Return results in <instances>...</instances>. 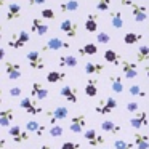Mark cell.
Wrapping results in <instances>:
<instances>
[{"instance_id":"obj_1","label":"cell","mask_w":149,"mask_h":149,"mask_svg":"<svg viewBox=\"0 0 149 149\" xmlns=\"http://www.w3.org/2000/svg\"><path fill=\"white\" fill-rule=\"evenodd\" d=\"M119 103L114 96H106V100H100V103L95 106V112L100 114V116H106V114H111L114 109H117Z\"/></svg>"},{"instance_id":"obj_2","label":"cell","mask_w":149,"mask_h":149,"mask_svg":"<svg viewBox=\"0 0 149 149\" xmlns=\"http://www.w3.org/2000/svg\"><path fill=\"white\" fill-rule=\"evenodd\" d=\"M29 40H31L29 32H27V31H24V29H21V31L15 32L13 36L10 37V40H8V47H10V48H13V50H19V48H23V47L29 42Z\"/></svg>"},{"instance_id":"obj_3","label":"cell","mask_w":149,"mask_h":149,"mask_svg":"<svg viewBox=\"0 0 149 149\" xmlns=\"http://www.w3.org/2000/svg\"><path fill=\"white\" fill-rule=\"evenodd\" d=\"M45 116L48 119L50 125H56L59 120H66L69 116V109L66 106H58L52 111H45Z\"/></svg>"},{"instance_id":"obj_4","label":"cell","mask_w":149,"mask_h":149,"mask_svg":"<svg viewBox=\"0 0 149 149\" xmlns=\"http://www.w3.org/2000/svg\"><path fill=\"white\" fill-rule=\"evenodd\" d=\"M69 48H71L69 42L59 39V37H52V39H48L43 43L42 52H58V50H69Z\"/></svg>"},{"instance_id":"obj_5","label":"cell","mask_w":149,"mask_h":149,"mask_svg":"<svg viewBox=\"0 0 149 149\" xmlns=\"http://www.w3.org/2000/svg\"><path fill=\"white\" fill-rule=\"evenodd\" d=\"M26 59H27V63H29V68L34 69V71H42V69H45V61H43L40 52H36V50L27 52Z\"/></svg>"},{"instance_id":"obj_6","label":"cell","mask_w":149,"mask_h":149,"mask_svg":"<svg viewBox=\"0 0 149 149\" xmlns=\"http://www.w3.org/2000/svg\"><path fill=\"white\" fill-rule=\"evenodd\" d=\"M130 10H132V18L135 23H144L146 19H148V8L144 7L143 3H136V2H133L132 5H130Z\"/></svg>"},{"instance_id":"obj_7","label":"cell","mask_w":149,"mask_h":149,"mask_svg":"<svg viewBox=\"0 0 149 149\" xmlns=\"http://www.w3.org/2000/svg\"><path fill=\"white\" fill-rule=\"evenodd\" d=\"M19 107H21V109H24L27 114H31V116H37V114H42V107H40L39 104L36 103V100H34V98H29V96L21 98V101H19Z\"/></svg>"},{"instance_id":"obj_8","label":"cell","mask_w":149,"mask_h":149,"mask_svg":"<svg viewBox=\"0 0 149 149\" xmlns=\"http://www.w3.org/2000/svg\"><path fill=\"white\" fill-rule=\"evenodd\" d=\"M84 138L87 139V143L91 146V148L103 146L104 143H106V138H104L103 135H100L95 128H90V130H87V132H84Z\"/></svg>"},{"instance_id":"obj_9","label":"cell","mask_w":149,"mask_h":149,"mask_svg":"<svg viewBox=\"0 0 149 149\" xmlns=\"http://www.w3.org/2000/svg\"><path fill=\"white\" fill-rule=\"evenodd\" d=\"M59 29H61V32L66 34L69 39H75V37L79 36V24L75 23V21H72V19H64V21H61V24H59Z\"/></svg>"},{"instance_id":"obj_10","label":"cell","mask_w":149,"mask_h":149,"mask_svg":"<svg viewBox=\"0 0 149 149\" xmlns=\"http://www.w3.org/2000/svg\"><path fill=\"white\" fill-rule=\"evenodd\" d=\"M5 74H7V77L10 79V80H18V79H21V75H23V69H21V66L18 64V63L7 61L5 63Z\"/></svg>"},{"instance_id":"obj_11","label":"cell","mask_w":149,"mask_h":149,"mask_svg":"<svg viewBox=\"0 0 149 149\" xmlns=\"http://www.w3.org/2000/svg\"><path fill=\"white\" fill-rule=\"evenodd\" d=\"M120 68H122L123 77L128 79V80L138 77V68H136L135 63L128 61V59H122V63H120Z\"/></svg>"},{"instance_id":"obj_12","label":"cell","mask_w":149,"mask_h":149,"mask_svg":"<svg viewBox=\"0 0 149 149\" xmlns=\"http://www.w3.org/2000/svg\"><path fill=\"white\" fill-rule=\"evenodd\" d=\"M85 125H87V117H85V114H79V116H74L71 119L69 130L72 133H82L85 130Z\"/></svg>"},{"instance_id":"obj_13","label":"cell","mask_w":149,"mask_h":149,"mask_svg":"<svg viewBox=\"0 0 149 149\" xmlns=\"http://www.w3.org/2000/svg\"><path fill=\"white\" fill-rule=\"evenodd\" d=\"M59 95L72 104H75L79 101V90H77V87H72V85H64V87H61Z\"/></svg>"},{"instance_id":"obj_14","label":"cell","mask_w":149,"mask_h":149,"mask_svg":"<svg viewBox=\"0 0 149 149\" xmlns=\"http://www.w3.org/2000/svg\"><path fill=\"white\" fill-rule=\"evenodd\" d=\"M144 125H149L148 112H146V111H138V112H136L135 116L130 119V127H133V128L139 130L141 127H144Z\"/></svg>"},{"instance_id":"obj_15","label":"cell","mask_w":149,"mask_h":149,"mask_svg":"<svg viewBox=\"0 0 149 149\" xmlns=\"http://www.w3.org/2000/svg\"><path fill=\"white\" fill-rule=\"evenodd\" d=\"M21 16H23V7L19 3H16V2H11L7 8V15H5L7 21H16Z\"/></svg>"},{"instance_id":"obj_16","label":"cell","mask_w":149,"mask_h":149,"mask_svg":"<svg viewBox=\"0 0 149 149\" xmlns=\"http://www.w3.org/2000/svg\"><path fill=\"white\" fill-rule=\"evenodd\" d=\"M31 31H32L36 36L43 37L48 32V24H45L42 21V18H32V23H31Z\"/></svg>"},{"instance_id":"obj_17","label":"cell","mask_w":149,"mask_h":149,"mask_svg":"<svg viewBox=\"0 0 149 149\" xmlns=\"http://www.w3.org/2000/svg\"><path fill=\"white\" fill-rule=\"evenodd\" d=\"M31 96H32L34 100H45V98H48V90H47L42 84L34 82V84L31 85Z\"/></svg>"},{"instance_id":"obj_18","label":"cell","mask_w":149,"mask_h":149,"mask_svg":"<svg viewBox=\"0 0 149 149\" xmlns=\"http://www.w3.org/2000/svg\"><path fill=\"white\" fill-rule=\"evenodd\" d=\"M101 130H103L104 133H107V135H119L120 132H122V127L119 125V123H116L114 120H103L101 122Z\"/></svg>"},{"instance_id":"obj_19","label":"cell","mask_w":149,"mask_h":149,"mask_svg":"<svg viewBox=\"0 0 149 149\" xmlns=\"http://www.w3.org/2000/svg\"><path fill=\"white\" fill-rule=\"evenodd\" d=\"M26 130L29 133H32V135H36V136H43L47 127L42 125L40 122H37V120H27L26 122Z\"/></svg>"},{"instance_id":"obj_20","label":"cell","mask_w":149,"mask_h":149,"mask_svg":"<svg viewBox=\"0 0 149 149\" xmlns=\"http://www.w3.org/2000/svg\"><path fill=\"white\" fill-rule=\"evenodd\" d=\"M98 19H100V15L98 13H90L85 18V31L90 34L98 32Z\"/></svg>"},{"instance_id":"obj_21","label":"cell","mask_w":149,"mask_h":149,"mask_svg":"<svg viewBox=\"0 0 149 149\" xmlns=\"http://www.w3.org/2000/svg\"><path fill=\"white\" fill-rule=\"evenodd\" d=\"M13 120H15V111L13 109L7 107V109L0 111V127H7V128H10Z\"/></svg>"},{"instance_id":"obj_22","label":"cell","mask_w":149,"mask_h":149,"mask_svg":"<svg viewBox=\"0 0 149 149\" xmlns=\"http://www.w3.org/2000/svg\"><path fill=\"white\" fill-rule=\"evenodd\" d=\"M84 71H85V74H87V75H100V74H103V72H104V64L88 61V63H85Z\"/></svg>"},{"instance_id":"obj_23","label":"cell","mask_w":149,"mask_h":149,"mask_svg":"<svg viewBox=\"0 0 149 149\" xmlns=\"http://www.w3.org/2000/svg\"><path fill=\"white\" fill-rule=\"evenodd\" d=\"M133 144L136 149H149V135L136 132L133 135Z\"/></svg>"},{"instance_id":"obj_24","label":"cell","mask_w":149,"mask_h":149,"mask_svg":"<svg viewBox=\"0 0 149 149\" xmlns=\"http://www.w3.org/2000/svg\"><path fill=\"white\" fill-rule=\"evenodd\" d=\"M80 8V3H79L77 0H64L59 3V10L61 13H74Z\"/></svg>"},{"instance_id":"obj_25","label":"cell","mask_w":149,"mask_h":149,"mask_svg":"<svg viewBox=\"0 0 149 149\" xmlns=\"http://www.w3.org/2000/svg\"><path fill=\"white\" fill-rule=\"evenodd\" d=\"M109 82H111V88H112L114 93H122V91L125 90V87H123V80H122L120 75L111 74L109 75Z\"/></svg>"},{"instance_id":"obj_26","label":"cell","mask_w":149,"mask_h":149,"mask_svg":"<svg viewBox=\"0 0 149 149\" xmlns=\"http://www.w3.org/2000/svg\"><path fill=\"white\" fill-rule=\"evenodd\" d=\"M85 95H87L88 98H95L98 96V80L96 79H88L87 84H85V88H84Z\"/></svg>"},{"instance_id":"obj_27","label":"cell","mask_w":149,"mask_h":149,"mask_svg":"<svg viewBox=\"0 0 149 149\" xmlns=\"http://www.w3.org/2000/svg\"><path fill=\"white\" fill-rule=\"evenodd\" d=\"M58 64L61 66V68H75V66L79 64V61L74 55H63V56H59Z\"/></svg>"},{"instance_id":"obj_28","label":"cell","mask_w":149,"mask_h":149,"mask_svg":"<svg viewBox=\"0 0 149 149\" xmlns=\"http://www.w3.org/2000/svg\"><path fill=\"white\" fill-rule=\"evenodd\" d=\"M111 24L114 29H122L123 27V15L120 10H114L111 13Z\"/></svg>"},{"instance_id":"obj_29","label":"cell","mask_w":149,"mask_h":149,"mask_svg":"<svg viewBox=\"0 0 149 149\" xmlns=\"http://www.w3.org/2000/svg\"><path fill=\"white\" fill-rule=\"evenodd\" d=\"M66 77H68V75L63 71H50L48 74H47V82H48V84H59V82H63Z\"/></svg>"},{"instance_id":"obj_30","label":"cell","mask_w":149,"mask_h":149,"mask_svg":"<svg viewBox=\"0 0 149 149\" xmlns=\"http://www.w3.org/2000/svg\"><path fill=\"white\" fill-rule=\"evenodd\" d=\"M149 61V45H139L136 50V63H148Z\"/></svg>"},{"instance_id":"obj_31","label":"cell","mask_w":149,"mask_h":149,"mask_svg":"<svg viewBox=\"0 0 149 149\" xmlns=\"http://www.w3.org/2000/svg\"><path fill=\"white\" fill-rule=\"evenodd\" d=\"M98 53V45L96 43H85L84 47H80L79 48V55L80 56H93Z\"/></svg>"},{"instance_id":"obj_32","label":"cell","mask_w":149,"mask_h":149,"mask_svg":"<svg viewBox=\"0 0 149 149\" xmlns=\"http://www.w3.org/2000/svg\"><path fill=\"white\" fill-rule=\"evenodd\" d=\"M104 59H106V63H111V64H114V66H119V63H122V59H120V56H119V53L116 52V50H106L104 52Z\"/></svg>"},{"instance_id":"obj_33","label":"cell","mask_w":149,"mask_h":149,"mask_svg":"<svg viewBox=\"0 0 149 149\" xmlns=\"http://www.w3.org/2000/svg\"><path fill=\"white\" fill-rule=\"evenodd\" d=\"M143 37L144 36H143L141 32H127L125 36H123V43H125V45H135V43H138Z\"/></svg>"},{"instance_id":"obj_34","label":"cell","mask_w":149,"mask_h":149,"mask_svg":"<svg viewBox=\"0 0 149 149\" xmlns=\"http://www.w3.org/2000/svg\"><path fill=\"white\" fill-rule=\"evenodd\" d=\"M112 0H95V8L96 11H107L111 8Z\"/></svg>"},{"instance_id":"obj_35","label":"cell","mask_w":149,"mask_h":149,"mask_svg":"<svg viewBox=\"0 0 149 149\" xmlns=\"http://www.w3.org/2000/svg\"><path fill=\"white\" fill-rule=\"evenodd\" d=\"M128 93L132 95V96H138V98H144V96H146V91L143 90V88L139 87L138 84H135V85H130V88H128Z\"/></svg>"},{"instance_id":"obj_36","label":"cell","mask_w":149,"mask_h":149,"mask_svg":"<svg viewBox=\"0 0 149 149\" xmlns=\"http://www.w3.org/2000/svg\"><path fill=\"white\" fill-rule=\"evenodd\" d=\"M63 133H64V128H63L59 123H56V125H52L48 130V135L52 136V138H59V136H63Z\"/></svg>"},{"instance_id":"obj_37","label":"cell","mask_w":149,"mask_h":149,"mask_svg":"<svg viewBox=\"0 0 149 149\" xmlns=\"http://www.w3.org/2000/svg\"><path fill=\"white\" fill-rule=\"evenodd\" d=\"M114 148L116 149H133L135 144L125 141V139H116V141H114Z\"/></svg>"},{"instance_id":"obj_38","label":"cell","mask_w":149,"mask_h":149,"mask_svg":"<svg viewBox=\"0 0 149 149\" xmlns=\"http://www.w3.org/2000/svg\"><path fill=\"white\" fill-rule=\"evenodd\" d=\"M23 132H24V130L21 128V125H18V123H15V125H11L10 128H8V135L11 136V139L18 138V136H19Z\"/></svg>"},{"instance_id":"obj_39","label":"cell","mask_w":149,"mask_h":149,"mask_svg":"<svg viewBox=\"0 0 149 149\" xmlns=\"http://www.w3.org/2000/svg\"><path fill=\"white\" fill-rule=\"evenodd\" d=\"M40 16H42V19H55L56 13H55V10H52V8H43V10L40 11Z\"/></svg>"},{"instance_id":"obj_40","label":"cell","mask_w":149,"mask_h":149,"mask_svg":"<svg viewBox=\"0 0 149 149\" xmlns=\"http://www.w3.org/2000/svg\"><path fill=\"white\" fill-rule=\"evenodd\" d=\"M96 40L98 43H103V45H106V43L111 42V36L107 32H98L96 34Z\"/></svg>"},{"instance_id":"obj_41","label":"cell","mask_w":149,"mask_h":149,"mask_svg":"<svg viewBox=\"0 0 149 149\" xmlns=\"http://www.w3.org/2000/svg\"><path fill=\"white\" fill-rule=\"evenodd\" d=\"M127 111L130 114H136L139 111V104L136 101H130V103H127Z\"/></svg>"},{"instance_id":"obj_42","label":"cell","mask_w":149,"mask_h":149,"mask_svg":"<svg viewBox=\"0 0 149 149\" xmlns=\"http://www.w3.org/2000/svg\"><path fill=\"white\" fill-rule=\"evenodd\" d=\"M61 149H82L80 143H74V141H66L63 143Z\"/></svg>"},{"instance_id":"obj_43","label":"cell","mask_w":149,"mask_h":149,"mask_svg":"<svg viewBox=\"0 0 149 149\" xmlns=\"http://www.w3.org/2000/svg\"><path fill=\"white\" fill-rule=\"evenodd\" d=\"M10 96H11V98L23 96V88H21V87H11V88H10Z\"/></svg>"},{"instance_id":"obj_44","label":"cell","mask_w":149,"mask_h":149,"mask_svg":"<svg viewBox=\"0 0 149 149\" xmlns=\"http://www.w3.org/2000/svg\"><path fill=\"white\" fill-rule=\"evenodd\" d=\"M48 0H27V3H29V7H37V5H43L47 3Z\"/></svg>"},{"instance_id":"obj_45","label":"cell","mask_w":149,"mask_h":149,"mask_svg":"<svg viewBox=\"0 0 149 149\" xmlns=\"http://www.w3.org/2000/svg\"><path fill=\"white\" fill-rule=\"evenodd\" d=\"M119 3L122 5V7H130V5L133 3V0H119Z\"/></svg>"},{"instance_id":"obj_46","label":"cell","mask_w":149,"mask_h":149,"mask_svg":"<svg viewBox=\"0 0 149 149\" xmlns=\"http://www.w3.org/2000/svg\"><path fill=\"white\" fill-rule=\"evenodd\" d=\"M3 58H5V50H3V48H0V61H2Z\"/></svg>"},{"instance_id":"obj_47","label":"cell","mask_w":149,"mask_h":149,"mask_svg":"<svg viewBox=\"0 0 149 149\" xmlns=\"http://www.w3.org/2000/svg\"><path fill=\"white\" fill-rule=\"evenodd\" d=\"M144 74L149 77V64H146V66H144Z\"/></svg>"},{"instance_id":"obj_48","label":"cell","mask_w":149,"mask_h":149,"mask_svg":"<svg viewBox=\"0 0 149 149\" xmlns=\"http://www.w3.org/2000/svg\"><path fill=\"white\" fill-rule=\"evenodd\" d=\"M40 149H52V146H48V144H42V148Z\"/></svg>"},{"instance_id":"obj_49","label":"cell","mask_w":149,"mask_h":149,"mask_svg":"<svg viewBox=\"0 0 149 149\" xmlns=\"http://www.w3.org/2000/svg\"><path fill=\"white\" fill-rule=\"evenodd\" d=\"M3 146H5V139L0 138V148H3Z\"/></svg>"},{"instance_id":"obj_50","label":"cell","mask_w":149,"mask_h":149,"mask_svg":"<svg viewBox=\"0 0 149 149\" xmlns=\"http://www.w3.org/2000/svg\"><path fill=\"white\" fill-rule=\"evenodd\" d=\"M2 37H3V29H2V26H0V40H2Z\"/></svg>"},{"instance_id":"obj_51","label":"cell","mask_w":149,"mask_h":149,"mask_svg":"<svg viewBox=\"0 0 149 149\" xmlns=\"http://www.w3.org/2000/svg\"><path fill=\"white\" fill-rule=\"evenodd\" d=\"M3 5H5V0H0V8L3 7Z\"/></svg>"},{"instance_id":"obj_52","label":"cell","mask_w":149,"mask_h":149,"mask_svg":"<svg viewBox=\"0 0 149 149\" xmlns=\"http://www.w3.org/2000/svg\"><path fill=\"white\" fill-rule=\"evenodd\" d=\"M0 104H2V90H0Z\"/></svg>"},{"instance_id":"obj_53","label":"cell","mask_w":149,"mask_h":149,"mask_svg":"<svg viewBox=\"0 0 149 149\" xmlns=\"http://www.w3.org/2000/svg\"><path fill=\"white\" fill-rule=\"evenodd\" d=\"M103 149H106V148H103Z\"/></svg>"},{"instance_id":"obj_54","label":"cell","mask_w":149,"mask_h":149,"mask_svg":"<svg viewBox=\"0 0 149 149\" xmlns=\"http://www.w3.org/2000/svg\"><path fill=\"white\" fill-rule=\"evenodd\" d=\"M148 128H149V125H148Z\"/></svg>"}]
</instances>
